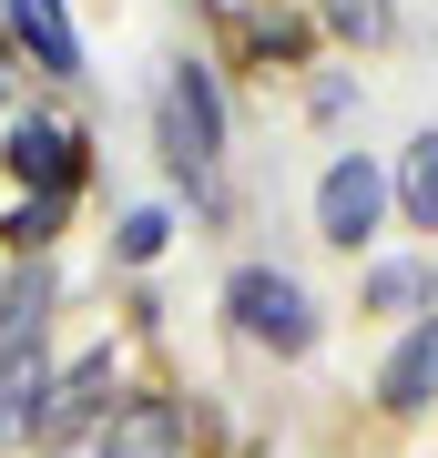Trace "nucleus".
<instances>
[{
	"mask_svg": "<svg viewBox=\"0 0 438 458\" xmlns=\"http://www.w3.org/2000/svg\"><path fill=\"white\" fill-rule=\"evenodd\" d=\"M357 316L367 327H418V316H438V255H367L357 265Z\"/></svg>",
	"mask_w": 438,
	"mask_h": 458,
	"instance_id": "9",
	"label": "nucleus"
},
{
	"mask_svg": "<svg viewBox=\"0 0 438 458\" xmlns=\"http://www.w3.org/2000/svg\"><path fill=\"white\" fill-rule=\"evenodd\" d=\"M51 316H62V276L51 265H0V357L51 346Z\"/></svg>",
	"mask_w": 438,
	"mask_h": 458,
	"instance_id": "11",
	"label": "nucleus"
},
{
	"mask_svg": "<svg viewBox=\"0 0 438 458\" xmlns=\"http://www.w3.org/2000/svg\"><path fill=\"white\" fill-rule=\"evenodd\" d=\"M367 408L388 418V428L438 418V316H418V327L388 336V357H377V377H367Z\"/></svg>",
	"mask_w": 438,
	"mask_h": 458,
	"instance_id": "7",
	"label": "nucleus"
},
{
	"mask_svg": "<svg viewBox=\"0 0 438 458\" xmlns=\"http://www.w3.org/2000/svg\"><path fill=\"white\" fill-rule=\"evenodd\" d=\"M0 41L31 62V82H82V31L62 0H0Z\"/></svg>",
	"mask_w": 438,
	"mask_h": 458,
	"instance_id": "10",
	"label": "nucleus"
},
{
	"mask_svg": "<svg viewBox=\"0 0 438 458\" xmlns=\"http://www.w3.org/2000/svg\"><path fill=\"white\" fill-rule=\"evenodd\" d=\"M306 225L326 255H377V234L398 225L388 204V153H326L316 194H306Z\"/></svg>",
	"mask_w": 438,
	"mask_h": 458,
	"instance_id": "3",
	"label": "nucleus"
},
{
	"mask_svg": "<svg viewBox=\"0 0 438 458\" xmlns=\"http://www.w3.org/2000/svg\"><path fill=\"white\" fill-rule=\"evenodd\" d=\"M214 316H225V336L245 346V357H265V367L316 357V336H326V306L306 295V276H296V265H276V255L225 265V285H214Z\"/></svg>",
	"mask_w": 438,
	"mask_h": 458,
	"instance_id": "2",
	"label": "nucleus"
},
{
	"mask_svg": "<svg viewBox=\"0 0 438 458\" xmlns=\"http://www.w3.org/2000/svg\"><path fill=\"white\" fill-rule=\"evenodd\" d=\"M92 438H102V458H204V418H194V397H184V387L143 377V387H133Z\"/></svg>",
	"mask_w": 438,
	"mask_h": 458,
	"instance_id": "6",
	"label": "nucleus"
},
{
	"mask_svg": "<svg viewBox=\"0 0 438 458\" xmlns=\"http://www.w3.org/2000/svg\"><path fill=\"white\" fill-rule=\"evenodd\" d=\"M225 143H235V123H225V82H214V62L174 51L163 82H153V164H163V183L194 194L204 214H225Z\"/></svg>",
	"mask_w": 438,
	"mask_h": 458,
	"instance_id": "1",
	"label": "nucleus"
},
{
	"mask_svg": "<svg viewBox=\"0 0 438 458\" xmlns=\"http://www.w3.org/2000/svg\"><path fill=\"white\" fill-rule=\"evenodd\" d=\"M163 245H174V214H163V204H133L113 225V265H123V276H153Z\"/></svg>",
	"mask_w": 438,
	"mask_h": 458,
	"instance_id": "15",
	"label": "nucleus"
},
{
	"mask_svg": "<svg viewBox=\"0 0 438 458\" xmlns=\"http://www.w3.org/2000/svg\"><path fill=\"white\" fill-rule=\"evenodd\" d=\"M388 204H398L408 234H438V123L408 132V143L388 153Z\"/></svg>",
	"mask_w": 438,
	"mask_h": 458,
	"instance_id": "13",
	"label": "nucleus"
},
{
	"mask_svg": "<svg viewBox=\"0 0 438 458\" xmlns=\"http://www.w3.org/2000/svg\"><path fill=\"white\" fill-rule=\"evenodd\" d=\"M133 387H143L133 327H102V336H82L72 357H62V377H51V438H92V428L113 418Z\"/></svg>",
	"mask_w": 438,
	"mask_h": 458,
	"instance_id": "5",
	"label": "nucleus"
},
{
	"mask_svg": "<svg viewBox=\"0 0 438 458\" xmlns=\"http://www.w3.org/2000/svg\"><path fill=\"white\" fill-rule=\"evenodd\" d=\"M316 11V41L337 51H388L398 41V0H306Z\"/></svg>",
	"mask_w": 438,
	"mask_h": 458,
	"instance_id": "14",
	"label": "nucleus"
},
{
	"mask_svg": "<svg viewBox=\"0 0 438 458\" xmlns=\"http://www.w3.org/2000/svg\"><path fill=\"white\" fill-rule=\"evenodd\" d=\"M0 174H11V194H82L92 183V132L51 102H21V113H0Z\"/></svg>",
	"mask_w": 438,
	"mask_h": 458,
	"instance_id": "4",
	"label": "nucleus"
},
{
	"mask_svg": "<svg viewBox=\"0 0 438 458\" xmlns=\"http://www.w3.org/2000/svg\"><path fill=\"white\" fill-rule=\"evenodd\" d=\"M51 377H62V346L0 357V458H41L51 448Z\"/></svg>",
	"mask_w": 438,
	"mask_h": 458,
	"instance_id": "8",
	"label": "nucleus"
},
{
	"mask_svg": "<svg viewBox=\"0 0 438 458\" xmlns=\"http://www.w3.org/2000/svg\"><path fill=\"white\" fill-rule=\"evenodd\" d=\"M428 458H438V448H428Z\"/></svg>",
	"mask_w": 438,
	"mask_h": 458,
	"instance_id": "17",
	"label": "nucleus"
},
{
	"mask_svg": "<svg viewBox=\"0 0 438 458\" xmlns=\"http://www.w3.org/2000/svg\"><path fill=\"white\" fill-rule=\"evenodd\" d=\"M41 458H102V438H51Z\"/></svg>",
	"mask_w": 438,
	"mask_h": 458,
	"instance_id": "16",
	"label": "nucleus"
},
{
	"mask_svg": "<svg viewBox=\"0 0 438 458\" xmlns=\"http://www.w3.org/2000/svg\"><path fill=\"white\" fill-rule=\"evenodd\" d=\"M72 214H82V194H0V265H51Z\"/></svg>",
	"mask_w": 438,
	"mask_h": 458,
	"instance_id": "12",
	"label": "nucleus"
}]
</instances>
